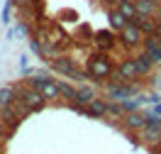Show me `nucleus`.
<instances>
[{
  "instance_id": "obj_1",
  "label": "nucleus",
  "mask_w": 161,
  "mask_h": 154,
  "mask_svg": "<svg viewBox=\"0 0 161 154\" xmlns=\"http://www.w3.org/2000/svg\"><path fill=\"white\" fill-rule=\"evenodd\" d=\"M88 73H91V81L105 83V78H110L112 73H115V66H112V61L105 56V54L91 56V61H88Z\"/></svg>"
},
{
  "instance_id": "obj_2",
  "label": "nucleus",
  "mask_w": 161,
  "mask_h": 154,
  "mask_svg": "<svg viewBox=\"0 0 161 154\" xmlns=\"http://www.w3.org/2000/svg\"><path fill=\"white\" fill-rule=\"evenodd\" d=\"M15 88H17V98L30 108L32 113H39V110L47 108V103H49V100H47L37 88H32V86H15Z\"/></svg>"
},
{
  "instance_id": "obj_3",
  "label": "nucleus",
  "mask_w": 161,
  "mask_h": 154,
  "mask_svg": "<svg viewBox=\"0 0 161 154\" xmlns=\"http://www.w3.org/2000/svg\"><path fill=\"white\" fill-rule=\"evenodd\" d=\"M30 86H32V88H37V91H39L47 100H56V98H61V93H59V81H56V78L32 76V78H30Z\"/></svg>"
},
{
  "instance_id": "obj_4",
  "label": "nucleus",
  "mask_w": 161,
  "mask_h": 154,
  "mask_svg": "<svg viewBox=\"0 0 161 154\" xmlns=\"http://www.w3.org/2000/svg\"><path fill=\"white\" fill-rule=\"evenodd\" d=\"M49 69L54 73H61V76H66V78H73L76 76V71H78V66H76V61L71 59V56H64V54H59V56H54L49 61Z\"/></svg>"
},
{
  "instance_id": "obj_5",
  "label": "nucleus",
  "mask_w": 161,
  "mask_h": 154,
  "mask_svg": "<svg viewBox=\"0 0 161 154\" xmlns=\"http://www.w3.org/2000/svg\"><path fill=\"white\" fill-rule=\"evenodd\" d=\"M139 78V69H137V59H122L120 66L112 73V81H134Z\"/></svg>"
},
{
  "instance_id": "obj_6",
  "label": "nucleus",
  "mask_w": 161,
  "mask_h": 154,
  "mask_svg": "<svg viewBox=\"0 0 161 154\" xmlns=\"http://www.w3.org/2000/svg\"><path fill=\"white\" fill-rule=\"evenodd\" d=\"M144 42V34H142V30L137 27V25H127L125 30L120 32V44L122 47H137V44H142Z\"/></svg>"
},
{
  "instance_id": "obj_7",
  "label": "nucleus",
  "mask_w": 161,
  "mask_h": 154,
  "mask_svg": "<svg viewBox=\"0 0 161 154\" xmlns=\"http://www.w3.org/2000/svg\"><path fill=\"white\" fill-rule=\"evenodd\" d=\"M122 125H125L127 132H142V130L147 127V113H139V110L127 113L122 117Z\"/></svg>"
},
{
  "instance_id": "obj_8",
  "label": "nucleus",
  "mask_w": 161,
  "mask_h": 154,
  "mask_svg": "<svg viewBox=\"0 0 161 154\" xmlns=\"http://www.w3.org/2000/svg\"><path fill=\"white\" fill-rule=\"evenodd\" d=\"M93 37H95L93 44H95L100 51H110V49H115V44H117V37H115L112 30H100V32H95Z\"/></svg>"
},
{
  "instance_id": "obj_9",
  "label": "nucleus",
  "mask_w": 161,
  "mask_h": 154,
  "mask_svg": "<svg viewBox=\"0 0 161 154\" xmlns=\"http://www.w3.org/2000/svg\"><path fill=\"white\" fill-rule=\"evenodd\" d=\"M0 123L5 130H15L17 125L22 123V115L12 108V105H5V108H0Z\"/></svg>"
},
{
  "instance_id": "obj_10",
  "label": "nucleus",
  "mask_w": 161,
  "mask_h": 154,
  "mask_svg": "<svg viewBox=\"0 0 161 154\" xmlns=\"http://www.w3.org/2000/svg\"><path fill=\"white\" fill-rule=\"evenodd\" d=\"M134 5H137L139 17H154V15L159 12V8H161L159 0H134Z\"/></svg>"
},
{
  "instance_id": "obj_11",
  "label": "nucleus",
  "mask_w": 161,
  "mask_h": 154,
  "mask_svg": "<svg viewBox=\"0 0 161 154\" xmlns=\"http://www.w3.org/2000/svg\"><path fill=\"white\" fill-rule=\"evenodd\" d=\"M139 142L154 149V147L161 142V127H144L139 132Z\"/></svg>"
},
{
  "instance_id": "obj_12",
  "label": "nucleus",
  "mask_w": 161,
  "mask_h": 154,
  "mask_svg": "<svg viewBox=\"0 0 161 154\" xmlns=\"http://www.w3.org/2000/svg\"><path fill=\"white\" fill-rule=\"evenodd\" d=\"M95 98H98V95H95V91H93L91 86H83V88H78V93H76V98H73V105L88 108V105H91Z\"/></svg>"
},
{
  "instance_id": "obj_13",
  "label": "nucleus",
  "mask_w": 161,
  "mask_h": 154,
  "mask_svg": "<svg viewBox=\"0 0 161 154\" xmlns=\"http://www.w3.org/2000/svg\"><path fill=\"white\" fill-rule=\"evenodd\" d=\"M86 115H88V117H108V100L95 98V100L86 108Z\"/></svg>"
},
{
  "instance_id": "obj_14",
  "label": "nucleus",
  "mask_w": 161,
  "mask_h": 154,
  "mask_svg": "<svg viewBox=\"0 0 161 154\" xmlns=\"http://www.w3.org/2000/svg\"><path fill=\"white\" fill-rule=\"evenodd\" d=\"M108 20H110V27H112V30H117V32H122L127 25H130V20H127V17H125L120 10H110Z\"/></svg>"
},
{
  "instance_id": "obj_15",
  "label": "nucleus",
  "mask_w": 161,
  "mask_h": 154,
  "mask_svg": "<svg viewBox=\"0 0 161 154\" xmlns=\"http://www.w3.org/2000/svg\"><path fill=\"white\" fill-rule=\"evenodd\" d=\"M15 100H17V88H15V86H3V88H0V108L12 105Z\"/></svg>"
},
{
  "instance_id": "obj_16",
  "label": "nucleus",
  "mask_w": 161,
  "mask_h": 154,
  "mask_svg": "<svg viewBox=\"0 0 161 154\" xmlns=\"http://www.w3.org/2000/svg\"><path fill=\"white\" fill-rule=\"evenodd\" d=\"M134 59H137V69H139V76H149V71L154 69V66H156V64L149 59V54H147V51H142L139 56H134Z\"/></svg>"
},
{
  "instance_id": "obj_17",
  "label": "nucleus",
  "mask_w": 161,
  "mask_h": 154,
  "mask_svg": "<svg viewBox=\"0 0 161 154\" xmlns=\"http://www.w3.org/2000/svg\"><path fill=\"white\" fill-rule=\"evenodd\" d=\"M117 10L127 17V20H134V17H139V12H137V5H134V0H125V3H117Z\"/></svg>"
},
{
  "instance_id": "obj_18",
  "label": "nucleus",
  "mask_w": 161,
  "mask_h": 154,
  "mask_svg": "<svg viewBox=\"0 0 161 154\" xmlns=\"http://www.w3.org/2000/svg\"><path fill=\"white\" fill-rule=\"evenodd\" d=\"M59 93H61V98H66L69 103H73V98H76L78 88H73V86H71V83H66V81H59Z\"/></svg>"
},
{
  "instance_id": "obj_19",
  "label": "nucleus",
  "mask_w": 161,
  "mask_h": 154,
  "mask_svg": "<svg viewBox=\"0 0 161 154\" xmlns=\"http://www.w3.org/2000/svg\"><path fill=\"white\" fill-rule=\"evenodd\" d=\"M12 5H15V3H12V0H8V3H5V8H3V25H10V10H12Z\"/></svg>"
},
{
  "instance_id": "obj_20",
  "label": "nucleus",
  "mask_w": 161,
  "mask_h": 154,
  "mask_svg": "<svg viewBox=\"0 0 161 154\" xmlns=\"http://www.w3.org/2000/svg\"><path fill=\"white\" fill-rule=\"evenodd\" d=\"M5 140H8V132H5V127H0V147L5 144Z\"/></svg>"
},
{
  "instance_id": "obj_21",
  "label": "nucleus",
  "mask_w": 161,
  "mask_h": 154,
  "mask_svg": "<svg viewBox=\"0 0 161 154\" xmlns=\"http://www.w3.org/2000/svg\"><path fill=\"white\" fill-rule=\"evenodd\" d=\"M151 113H154V115H161V103H156V105H154V110H151Z\"/></svg>"
},
{
  "instance_id": "obj_22",
  "label": "nucleus",
  "mask_w": 161,
  "mask_h": 154,
  "mask_svg": "<svg viewBox=\"0 0 161 154\" xmlns=\"http://www.w3.org/2000/svg\"><path fill=\"white\" fill-rule=\"evenodd\" d=\"M12 3H15V5H30L32 0H12Z\"/></svg>"
},
{
  "instance_id": "obj_23",
  "label": "nucleus",
  "mask_w": 161,
  "mask_h": 154,
  "mask_svg": "<svg viewBox=\"0 0 161 154\" xmlns=\"http://www.w3.org/2000/svg\"><path fill=\"white\" fill-rule=\"evenodd\" d=\"M154 20L159 22V27H161V8H159V12H156V15H154Z\"/></svg>"
},
{
  "instance_id": "obj_24",
  "label": "nucleus",
  "mask_w": 161,
  "mask_h": 154,
  "mask_svg": "<svg viewBox=\"0 0 161 154\" xmlns=\"http://www.w3.org/2000/svg\"><path fill=\"white\" fill-rule=\"evenodd\" d=\"M154 152H156V154H161V142L156 144V147H154Z\"/></svg>"
},
{
  "instance_id": "obj_25",
  "label": "nucleus",
  "mask_w": 161,
  "mask_h": 154,
  "mask_svg": "<svg viewBox=\"0 0 161 154\" xmlns=\"http://www.w3.org/2000/svg\"><path fill=\"white\" fill-rule=\"evenodd\" d=\"M117 3H125V0H117Z\"/></svg>"
}]
</instances>
